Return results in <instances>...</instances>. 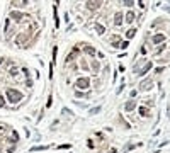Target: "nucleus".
Instances as JSON below:
<instances>
[{"instance_id":"f257e3e1","label":"nucleus","mask_w":170,"mask_h":153,"mask_svg":"<svg viewBox=\"0 0 170 153\" xmlns=\"http://www.w3.org/2000/svg\"><path fill=\"white\" fill-rule=\"evenodd\" d=\"M7 97H9V100L12 102V104H19V102L24 99V94H20L19 90L9 89V90H7Z\"/></svg>"},{"instance_id":"f03ea898","label":"nucleus","mask_w":170,"mask_h":153,"mask_svg":"<svg viewBox=\"0 0 170 153\" xmlns=\"http://www.w3.org/2000/svg\"><path fill=\"white\" fill-rule=\"evenodd\" d=\"M77 87L82 89V90H87L89 87H90V80H89L87 77H80L78 80H77Z\"/></svg>"},{"instance_id":"7ed1b4c3","label":"nucleus","mask_w":170,"mask_h":153,"mask_svg":"<svg viewBox=\"0 0 170 153\" xmlns=\"http://www.w3.org/2000/svg\"><path fill=\"white\" fill-rule=\"evenodd\" d=\"M151 41L155 43V44H160L162 41H165V36H163V34H155L153 38H151Z\"/></svg>"},{"instance_id":"20e7f679","label":"nucleus","mask_w":170,"mask_h":153,"mask_svg":"<svg viewBox=\"0 0 170 153\" xmlns=\"http://www.w3.org/2000/svg\"><path fill=\"white\" fill-rule=\"evenodd\" d=\"M134 107H136V100H128L126 104H124V109H126V111H133Z\"/></svg>"},{"instance_id":"39448f33","label":"nucleus","mask_w":170,"mask_h":153,"mask_svg":"<svg viewBox=\"0 0 170 153\" xmlns=\"http://www.w3.org/2000/svg\"><path fill=\"white\" fill-rule=\"evenodd\" d=\"M82 49H83V53H87V55H90V56H95V48H92V46H83Z\"/></svg>"},{"instance_id":"423d86ee","label":"nucleus","mask_w":170,"mask_h":153,"mask_svg":"<svg viewBox=\"0 0 170 153\" xmlns=\"http://www.w3.org/2000/svg\"><path fill=\"white\" fill-rule=\"evenodd\" d=\"M114 24H116V26H121V24H123V14H121V12H117L116 16H114Z\"/></svg>"},{"instance_id":"0eeeda50","label":"nucleus","mask_w":170,"mask_h":153,"mask_svg":"<svg viewBox=\"0 0 170 153\" xmlns=\"http://www.w3.org/2000/svg\"><path fill=\"white\" fill-rule=\"evenodd\" d=\"M22 16H24L22 12H12V14H10V17H12L14 20H15V22H19V20L22 19Z\"/></svg>"},{"instance_id":"6e6552de","label":"nucleus","mask_w":170,"mask_h":153,"mask_svg":"<svg viewBox=\"0 0 170 153\" xmlns=\"http://www.w3.org/2000/svg\"><path fill=\"white\" fill-rule=\"evenodd\" d=\"M151 67H153V65H151V61H150V63H146V65H145V68L138 71V75H145V73H146L148 70H151Z\"/></svg>"},{"instance_id":"1a4fd4ad","label":"nucleus","mask_w":170,"mask_h":153,"mask_svg":"<svg viewBox=\"0 0 170 153\" xmlns=\"http://www.w3.org/2000/svg\"><path fill=\"white\" fill-rule=\"evenodd\" d=\"M87 7H89L90 10H95V9H99V7H100V2H89Z\"/></svg>"},{"instance_id":"9d476101","label":"nucleus","mask_w":170,"mask_h":153,"mask_svg":"<svg viewBox=\"0 0 170 153\" xmlns=\"http://www.w3.org/2000/svg\"><path fill=\"white\" fill-rule=\"evenodd\" d=\"M126 20H128V22H133V20H134V12H131V10L128 12L126 14Z\"/></svg>"},{"instance_id":"9b49d317","label":"nucleus","mask_w":170,"mask_h":153,"mask_svg":"<svg viewBox=\"0 0 170 153\" xmlns=\"http://www.w3.org/2000/svg\"><path fill=\"white\" fill-rule=\"evenodd\" d=\"M90 67H92V70H94V71H99V68H100V65H99V63L94 60V61L90 63Z\"/></svg>"},{"instance_id":"f8f14e48","label":"nucleus","mask_w":170,"mask_h":153,"mask_svg":"<svg viewBox=\"0 0 170 153\" xmlns=\"http://www.w3.org/2000/svg\"><path fill=\"white\" fill-rule=\"evenodd\" d=\"M27 2H12V7H26Z\"/></svg>"},{"instance_id":"ddd939ff","label":"nucleus","mask_w":170,"mask_h":153,"mask_svg":"<svg viewBox=\"0 0 170 153\" xmlns=\"http://www.w3.org/2000/svg\"><path fill=\"white\" fill-rule=\"evenodd\" d=\"M139 114L143 116V118H146V116H148V109L146 107H139Z\"/></svg>"},{"instance_id":"4468645a","label":"nucleus","mask_w":170,"mask_h":153,"mask_svg":"<svg viewBox=\"0 0 170 153\" xmlns=\"http://www.w3.org/2000/svg\"><path fill=\"white\" fill-rule=\"evenodd\" d=\"M95 29H97V32H99V34H104V26H100V24H95Z\"/></svg>"},{"instance_id":"2eb2a0df","label":"nucleus","mask_w":170,"mask_h":153,"mask_svg":"<svg viewBox=\"0 0 170 153\" xmlns=\"http://www.w3.org/2000/svg\"><path fill=\"white\" fill-rule=\"evenodd\" d=\"M134 34H136V31H134V29H129V31L126 32V36H128V38H133Z\"/></svg>"},{"instance_id":"dca6fc26","label":"nucleus","mask_w":170,"mask_h":153,"mask_svg":"<svg viewBox=\"0 0 170 153\" xmlns=\"http://www.w3.org/2000/svg\"><path fill=\"white\" fill-rule=\"evenodd\" d=\"M119 46H121L123 49H126L128 46H129V43H128V41H123V43H121V44H119Z\"/></svg>"},{"instance_id":"f3484780","label":"nucleus","mask_w":170,"mask_h":153,"mask_svg":"<svg viewBox=\"0 0 170 153\" xmlns=\"http://www.w3.org/2000/svg\"><path fill=\"white\" fill-rule=\"evenodd\" d=\"M77 97H89V95H87V94H82L80 90H77Z\"/></svg>"},{"instance_id":"a211bd4d","label":"nucleus","mask_w":170,"mask_h":153,"mask_svg":"<svg viewBox=\"0 0 170 153\" xmlns=\"http://www.w3.org/2000/svg\"><path fill=\"white\" fill-rule=\"evenodd\" d=\"M99 111H100V106H97V107H94V109H92V111H90V112H92V114H95V112H99Z\"/></svg>"},{"instance_id":"6ab92c4d","label":"nucleus","mask_w":170,"mask_h":153,"mask_svg":"<svg viewBox=\"0 0 170 153\" xmlns=\"http://www.w3.org/2000/svg\"><path fill=\"white\" fill-rule=\"evenodd\" d=\"M5 106V99H4V95H0V107H4Z\"/></svg>"},{"instance_id":"aec40b11","label":"nucleus","mask_w":170,"mask_h":153,"mask_svg":"<svg viewBox=\"0 0 170 153\" xmlns=\"http://www.w3.org/2000/svg\"><path fill=\"white\" fill-rule=\"evenodd\" d=\"M124 5H126V7H133V5H134V2H131V0H128V2H124Z\"/></svg>"},{"instance_id":"412c9836","label":"nucleus","mask_w":170,"mask_h":153,"mask_svg":"<svg viewBox=\"0 0 170 153\" xmlns=\"http://www.w3.org/2000/svg\"><path fill=\"white\" fill-rule=\"evenodd\" d=\"M109 153H117V151H116V150H111V151H109Z\"/></svg>"},{"instance_id":"4be33fe9","label":"nucleus","mask_w":170,"mask_h":153,"mask_svg":"<svg viewBox=\"0 0 170 153\" xmlns=\"http://www.w3.org/2000/svg\"><path fill=\"white\" fill-rule=\"evenodd\" d=\"M0 151H2V150H0Z\"/></svg>"}]
</instances>
